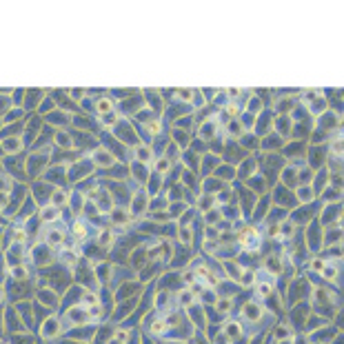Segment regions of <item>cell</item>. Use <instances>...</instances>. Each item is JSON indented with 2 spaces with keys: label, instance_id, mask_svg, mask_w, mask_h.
Returning a JSON list of instances; mask_svg holds the SVG:
<instances>
[{
  "label": "cell",
  "instance_id": "8",
  "mask_svg": "<svg viewBox=\"0 0 344 344\" xmlns=\"http://www.w3.org/2000/svg\"><path fill=\"white\" fill-rule=\"evenodd\" d=\"M166 169H169V162H166V160H160V162H158V171H166Z\"/></svg>",
  "mask_w": 344,
  "mask_h": 344
},
{
  "label": "cell",
  "instance_id": "20",
  "mask_svg": "<svg viewBox=\"0 0 344 344\" xmlns=\"http://www.w3.org/2000/svg\"><path fill=\"white\" fill-rule=\"evenodd\" d=\"M158 127H160V124H158V122H151V124H149V131H155V129Z\"/></svg>",
  "mask_w": 344,
  "mask_h": 344
},
{
  "label": "cell",
  "instance_id": "19",
  "mask_svg": "<svg viewBox=\"0 0 344 344\" xmlns=\"http://www.w3.org/2000/svg\"><path fill=\"white\" fill-rule=\"evenodd\" d=\"M118 340H127V333H124V331H118Z\"/></svg>",
  "mask_w": 344,
  "mask_h": 344
},
{
  "label": "cell",
  "instance_id": "11",
  "mask_svg": "<svg viewBox=\"0 0 344 344\" xmlns=\"http://www.w3.org/2000/svg\"><path fill=\"white\" fill-rule=\"evenodd\" d=\"M153 331H155V333L164 331V322H155V324H153Z\"/></svg>",
  "mask_w": 344,
  "mask_h": 344
},
{
  "label": "cell",
  "instance_id": "6",
  "mask_svg": "<svg viewBox=\"0 0 344 344\" xmlns=\"http://www.w3.org/2000/svg\"><path fill=\"white\" fill-rule=\"evenodd\" d=\"M271 293V286L269 284H260V295H269Z\"/></svg>",
  "mask_w": 344,
  "mask_h": 344
},
{
  "label": "cell",
  "instance_id": "14",
  "mask_svg": "<svg viewBox=\"0 0 344 344\" xmlns=\"http://www.w3.org/2000/svg\"><path fill=\"white\" fill-rule=\"evenodd\" d=\"M62 200H64V196H62V193L58 191V193H55V204H64Z\"/></svg>",
  "mask_w": 344,
  "mask_h": 344
},
{
  "label": "cell",
  "instance_id": "2",
  "mask_svg": "<svg viewBox=\"0 0 344 344\" xmlns=\"http://www.w3.org/2000/svg\"><path fill=\"white\" fill-rule=\"evenodd\" d=\"M49 242L51 244H60L62 242V233H60V231H51V233H49Z\"/></svg>",
  "mask_w": 344,
  "mask_h": 344
},
{
  "label": "cell",
  "instance_id": "16",
  "mask_svg": "<svg viewBox=\"0 0 344 344\" xmlns=\"http://www.w3.org/2000/svg\"><path fill=\"white\" fill-rule=\"evenodd\" d=\"M76 233L82 235V233H85V227H82V224H76Z\"/></svg>",
  "mask_w": 344,
  "mask_h": 344
},
{
  "label": "cell",
  "instance_id": "4",
  "mask_svg": "<svg viewBox=\"0 0 344 344\" xmlns=\"http://www.w3.org/2000/svg\"><path fill=\"white\" fill-rule=\"evenodd\" d=\"M55 216H58V211H55L53 207H49V209L42 211V218H47V220H49V218H55Z\"/></svg>",
  "mask_w": 344,
  "mask_h": 344
},
{
  "label": "cell",
  "instance_id": "13",
  "mask_svg": "<svg viewBox=\"0 0 344 344\" xmlns=\"http://www.w3.org/2000/svg\"><path fill=\"white\" fill-rule=\"evenodd\" d=\"M324 275H327L329 280H331V277H335V269H327V271H324Z\"/></svg>",
  "mask_w": 344,
  "mask_h": 344
},
{
  "label": "cell",
  "instance_id": "9",
  "mask_svg": "<svg viewBox=\"0 0 344 344\" xmlns=\"http://www.w3.org/2000/svg\"><path fill=\"white\" fill-rule=\"evenodd\" d=\"M229 304H231L229 300H222V302L218 304V309H220V311H229Z\"/></svg>",
  "mask_w": 344,
  "mask_h": 344
},
{
  "label": "cell",
  "instance_id": "3",
  "mask_svg": "<svg viewBox=\"0 0 344 344\" xmlns=\"http://www.w3.org/2000/svg\"><path fill=\"white\" fill-rule=\"evenodd\" d=\"M51 333H58V322H47V329H44V335H51Z\"/></svg>",
  "mask_w": 344,
  "mask_h": 344
},
{
  "label": "cell",
  "instance_id": "7",
  "mask_svg": "<svg viewBox=\"0 0 344 344\" xmlns=\"http://www.w3.org/2000/svg\"><path fill=\"white\" fill-rule=\"evenodd\" d=\"M227 327H229V329H227V333H229V335H238V329H235L238 324H227Z\"/></svg>",
  "mask_w": 344,
  "mask_h": 344
},
{
  "label": "cell",
  "instance_id": "12",
  "mask_svg": "<svg viewBox=\"0 0 344 344\" xmlns=\"http://www.w3.org/2000/svg\"><path fill=\"white\" fill-rule=\"evenodd\" d=\"M13 275L16 277H25L27 273H25V269H13Z\"/></svg>",
  "mask_w": 344,
  "mask_h": 344
},
{
  "label": "cell",
  "instance_id": "15",
  "mask_svg": "<svg viewBox=\"0 0 344 344\" xmlns=\"http://www.w3.org/2000/svg\"><path fill=\"white\" fill-rule=\"evenodd\" d=\"M322 266H324L322 260H315V262H313V269H320V271H322Z\"/></svg>",
  "mask_w": 344,
  "mask_h": 344
},
{
  "label": "cell",
  "instance_id": "10",
  "mask_svg": "<svg viewBox=\"0 0 344 344\" xmlns=\"http://www.w3.org/2000/svg\"><path fill=\"white\" fill-rule=\"evenodd\" d=\"M102 244H111V233H102V240H100Z\"/></svg>",
  "mask_w": 344,
  "mask_h": 344
},
{
  "label": "cell",
  "instance_id": "1",
  "mask_svg": "<svg viewBox=\"0 0 344 344\" xmlns=\"http://www.w3.org/2000/svg\"><path fill=\"white\" fill-rule=\"evenodd\" d=\"M244 315H247V318L258 320V318H260V309H258L255 304H249V306H247V311H244Z\"/></svg>",
  "mask_w": 344,
  "mask_h": 344
},
{
  "label": "cell",
  "instance_id": "17",
  "mask_svg": "<svg viewBox=\"0 0 344 344\" xmlns=\"http://www.w3.org/2000/svg\"><path fill=\"white\" fill-rule=\"evenodd\" d=\"M284 335H289V331H286V329H284V331H282V329L277 331V338H284Z\"/></svg>",
  "mask_w": 344,
  "mask_h": 344
},
{
  "label": "cell",
  "instance_id": "18",
  "mask_svg": "<svg viewBox=\"0 0 344 344\" xmlns=\"http://www.w3.org/2000/svg\"><path fill=\"white\" fill-rule=\"evenodd\" d=\"M105 109H109V102L102 100V102H100V111H105Z\"/></svg>",
  "mask_w": 344,
  "mask_h": 344
},
{
  "label": "cell",
  "instance_id": "5",
  "mask_svg": "<svg viewBox=\"0 0 344 344\" xmlns=\"http://www.w3.org/2000/svg\"><path fill=\"white\" fill-rule=\"evenodd\" d=\"M85 302H87V304H96V302H98V297H96L94 293H87V295H85Z\"/></svg>",
  "mask_w": 344,
  "mask_h": 344
}]
</instances>
